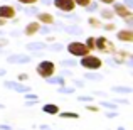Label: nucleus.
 Returning a JSON list of instances; mask_svg holds the SVG:
<instances>
[{
	"label": "nucleus",
	"mask_w": 133,
	"mask_h": 130,
	"mask_svg": "<svg viewBox=\"0 0 133 130\" xmlns=\"http://www.w3.org/2000/svg\"><path fill=\"white\" fill-rule=\"evenodd\" d=\"M37 73H39V76H42V78H51L56 73V64L52 61H42L37 66Z\"/></svg>",
	"instance_id": "obj_1"
},
{
	"label": "nucleus",
	"mask_w": 133,
	"mask_h": 130,
	"mask_svg": "<svg viewBox=\"0 0 133 130\" xmlns=\"http://www.w3.org/2000/svg\"><path fill=\"white\" fill-rule=\"evenodd\" d=\"M101 64H103L101 59L96 58V56H91V54L83 56V59H81V66L86 68V69H99Z\"/></svg>",
	"instance_id": "obj_2"
},
{
	"label": "nucleus",
	"mask_w": 133,
	"mask_h": 130,
	"mask_svg": "<svg viewBox=\"0 0 133 130\" xmlns=\"http://www.w3.org/2000/svg\"><path fill=\"white\" fill-rule=\"evenodd\" d=\"M68 51H69V54H72V56H86V54H89V47L86 44H83V42H71L68 46Z\"/></svg>",
	"instance_id": "obj_3"
},
{
	"label": "nucleus",
	"mask_w": 133,
	"mask_h": 130,
	"mask_svg": "<svg viewBox=\"0 0 133 130\" xmlns=\"http://www.w3.org/2000/svg\"><path fill=\"white\" fill-rule=\"evenodd\" d=\"M94 47L99 49L101 52H115L113 42L108 41L106 37H96V41H94Z\"/></svg>",
	"instance_id": "obj_4"
},
{
	"label": "nucleus",
	"mask_w": 133,
	"mask_h": 130,
	"mask_svg": "<svg viewBox=\"0 0 133 130\" xmlns=\"http://www.w3.org/2000/svg\"><path fill=\"white\" fill-rule=\"evenodd\" d=\"M54 5L59 10H64V12H72L76 7L74 0H54Z\"/></svg>",
	"instance_id": "obj_5"
},
{
	"label": "nucleus",
	"mask_w": 133,
	"mask_h": 130,
	"mask_svg": "<svg viewBox=\"0 0 133 130\" xmlns=\"http://www.w3.org/2000/svg\"><path fill=\"white\" fill-rule=\"evenodd\" d=\"M115 14H118L120 17H123L125 20H130L131 19V10L127 9V7L123 5V3H115Z\"/></svg>",
	"instance_id": "obj_6"
},
{
	"label": "nucleus",
	"mask_w": 133,
	"mask_h": 130,
	"mask_svg": "<svg viewBox=\"0 0 133 130\" xmlns=\"http://www.w3.org/2000/svg\"><path fill=\"white\" fill-rule=\"evenodd\" d=\"M0 17L2 19H12V17H15V9L12 5H2L0 7Z\"/></svg>",
	"instance_id": "obj_7"
},
{
	"label": "nucleus",
	"mask_w": 133,
	"mask_h": 130,
	"mask_svg": "<svg viewBox=\"0 0 133 130\" xmlns=\"http://www.w3.org/2000/svg\"><path fill=\"white\" fill-rule=\"evenodd\" d=\"M37 30H41V22H37V20L36 22H30L25 27V36H34Z\"/></svg>",
	"instance_id": "obj_8"
},
{
	"label": "nucleus",
	"mask_w": 133,
	"mask_h": 130,
	"mask_svg": "<svg viewBox=\"0 0 133 130\" xmlns=\"http://www.w3.org/2000/svg\"><path fill=\"white\" fill-rule=\"evenodd\" d=\"M118 39L125 41V42H131V41H133V30H130V29L120 30V32H118Z\"/></svg>",
	"instance_id": "obj_9"
},
{
	"label": "nucleus",
	"mask_w": 133,
	"mask_h": 130,
	"mask_svg": "<svg viewBox=\"0 0 133 130\" xmlns=\"http://www.w3.org/2000/svg\"><path fill=\"white\" fill-rule=\"evenodd\" d=\"M37 22H41V24H52L54 22V17L51 15V14H39V19H37Z\"/></svg>",
	"instance_id": "obj_10"
},
{
	"label": "nucleus",
	"mask_w": 133,
	"mask_h": 130,
	"mask_svg": "<svg viewBox=\"0 0 133 130\" xmlns=\"http://www.w3.org/2000/svg\"><path fill=\"white\" fill-rule=\"evenodd\" d=\"M44 112H45V113H51V115H56L59 112V107H57V105H45Z\"/></svg>",
	"instance_id": "obj_11"
},
{
	"label": "nucleus",
	"mask_w": 133,
	"mask_h": 130,
	"mask_svg": "<svg viewBox=\"0 0 133 130\" xmlns=\"http://www.w3.org/2000/svg\"><path fill=\"white\" fill-rule=\"evenodd\" d=\"M101 15L104 17V19H113V15H115V12H111V10H101Z\"/></svg>",
	"instance_id": "obj_12"
},
{
	"label": "nucleus",
	"mask_w": 133,
	"mask_h": 130,
	"mask_svg": "<svg viewBox=\"0 0 133 130\" xmlns=\"http://www.w3.org/2000/svg\"><path fill=\"white\" fill-rule=\"evenodd\" d=\"M94 41H96V37H88V41H86V46L89 47V51L94 49Z\"/></svg>",
	"instance_id": "obj_13"
},
{
	"label": "nucleus",
	"mask_w": 133,
	"mask_h": 130,
	"mask_svg": "<svg viewBox=\"0 0 133 130\" xmlns=\"http://www.w3.org/2000/svg\"><path fill=\"white\" fill-rule=\"evenodd\" d=\"M76 5H81V7H88L91 3V0H74Z\"/></svg>",
	"instance_id": "obj_14"
},
{
	"label": "nucleus",
	"mask_w": 133,
	"mask_h": 130,
	"mask_svg": "<svg viewBox=\"0 0 133 130\" xmlns=\"http://www.w3.org/2000/svg\"><path fill=\"white\" fill-rule=\"evenodd\" d=\"M19 3H24V5H32V3H37V0H19Z\"/></svg>",
	"instance_id": "obj_15"
},
{
	"label": "nucleus",
	"mask_w": 133,
	"mask_h": 130,
	"mask_svg": "<svg viewBox=\"0 0 133 130\" xmlns=\"http://www.w3.org/2000/svg\"><path fill=\"white\" fill-rule=\"evenodd\" d=\"M89 24H91V26H94V27H99V26H101L99 20H98V19H93V17L89 19Z\"/></svg>",
	"instance_id": "obj_16"
},
{
	"label": "nucleus",
	"mask_w": 133,
	"mask_h": 130,
	"mask_svg": "<svg viewBox=\"0 0 133 130\" xmlns=\"http://www.w3.org/2000/svg\"><path fill=\"white\" fill-rule=\"evenodd\" d=\"M61 117H64V118L66 117H68V118H78V115H76V113H62Z\"/></svg>",
	"instance_id": "obj_17"
},
{
	"label": "nucleus",
	"mask_w": 133,
	"mask_h": 130,
	"mask_svg": "<svg viewBox=\"0 0 133 130\" xmlns=\"http://www.w3.org/2000/svg\"><path fill=\"white\" fill-rule=\"evenodd\" d=\"M118 56H123V58H128V56H130V52H123V51H121V52H118Z\"/></svg>",
	"instance_id": "obj_18"
},
{
	"label": "nucleus",
	"mask_w": 133,
	"mask_h": 130,
	"mask_svg": "<svg viewBox=\"0 0 133 130\" xmlns=\"http://www.w3.org/2000/svg\"><path fill=\"white\" fill-rule=\"evenodd\" d=\"M106 30H115V26H113V24H108V26H106Z\"/></svg>",
	"instance_id": "obj_19"
},
{
	"label": "nucleus",
	"mask_w": 133,
	"mask_h": 130,
	"mask_svg": "<svg viewBox=\"0 0 133 130\" xmlns=\"http://www.w3.org/2000/svg\"><path fill=\"white\" fill-rule=\"evenodd\" d=\"M101 3H115V0H101Z\"/></svg>",
	"instance_id": "obj_20"
},
{
	"label": "nucleus",
	"mask_w": 133,
	"mask_h": 130,
	"mask_svg": "<svg viewBox=\"0 0 133 130\" xmlns=\"http://www.w3.org/2000/svg\"><path fill=\"white\" fill-rule=\"evenodd\" d=\"M88 110H91V112H98V108H96V107H88Z\"/></svg>",
	"instance_id": "obj_21"
},
{
	"label": "nucleus",
	"mask_w": 133,
	"mask_h": 130,
	"mask_svg": "<svg viewBox=\"0 0 133 130\" xmlns=\"http://www.w3.org/2000/svg\"><path fill=\"white\" fill-rule=\"evenodd\" d=\"M5 22H7V19H2V17H0V26H3Z\"/></svg>",
	"instance_id": "obj_22"
}]
</instances>
